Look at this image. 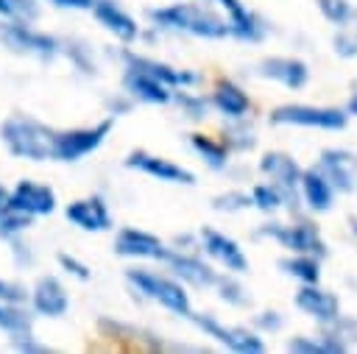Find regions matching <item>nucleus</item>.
I'll return each mask as SVG.
<instances>
[{
  "label": "nucleus",
  "mask_w": 357,
  "mask_h": 354,
  "mask_svg": "<svg viewBox=\"0 0 357 354\" xmlns=\"http://www.w3.org/2000/svg\"><path fill=\"white\" fill-rule=\"evenodd\" d=\"M151 22L162 31H176V33H190L201 39H223L229 36V20H223L218 11L198 0H176L159 8L148 11Z\"/></svg>",
  "instance_id": "1"
},
{
  "label": "nucleus",
  "mask_w": 357,
  "mask_h": 354,
  "mask_svg": "<svg viewBox=\"0 0 357 354\" xmlns=\"http://www.w3.org/2000/svg\"><path fill=\"white\" fill-rule=\"evenodd\" d=\"M53 137H56V128H50L47 123L25 111H14L0 123V145L14 159L47 162L53 151Z\"/></svg>",
  "instance_id": "2"
},
{
  "label": "nucleus",
  "mask_w": 357,
  "mask_h": 354,
  "mask_svg": "<svg viewBox=\"0 0 357 354\" xmlns=\"http://www.w3.org/2000/svg\"><path fill=\"white\" fill-rule=\"evenodd\" d=\"M0 47L36 61H53L61 50V39L22 20H0Z\"/></svg>",
  "instance_id": "3"
},
{
  "label": "nucleus",
  "mask_w": 357,
  "mask_h": 354,
  "mask_svg": "<svg viewBox=\"0 0 357 354\" xmlns=\"http://www.w3.org/2000/svg\"><path fill=\"white\" fill-rule=\"evenodd\" d=\"M126 282L142 295L156 301L159 307H165L173 315H190L192 304H190V293L184 290V282H178L176 276H162L153 273L148 268H126Z\"/></svg>",
  "instance_id": "4"
},
{
  "label": "nucleus",
  "mask_w": 357,
  "mask_h": 354,
  "mask_svg": "<svg viewBox=\"0 0 357 354\" xmlns=\"http://www.w3.org/2000/svg\"><path fill=\"white\" fill-rule=\"evenodd\" d=\"M114 128V117H103L92 125H75V128H64V131H56L53 137V151H50V162H64V164H73V162H81L86 159L89 153H95L106 137L112 134Z\"/></svg>",
  "instance_id": "5"
},
{
  "label": "nucleus",
  "mask_w": 357,
  "mask_h": 354,
  "mask_svg": "<svg viewBox=\"0 0 357 354\" xmlns=\"http://www.w3.org/2000/svg\"><path fill=\"white\" fill-rule=\"evenodd\" d=\"M273 125H304V128H326V131H340L349 123V114L340 109H326V106H307V103H284L271 111Z\"/></svg>",
  "instance_id": "6"
},
{
  "label": "nucleus",
  "mask_w": 357,
  "mask_h": 354,
  "mask_svg": "<svg viewBox=\"0 0 357 354\" xmlns=\"http://www.w3.org/2000/svg\"><path fill=\"white\" fill-rule=\"evenodd\" d=\"M257 237H271L276 243H282L284 248H290L293 254H310V256H318L324 259L329 254L324 237L318 234V229L307 220L296 223V226H282V223H268L262 229H257Z\"/></svg>",
  "instance_id": "7"
},
{
  "label": "nucleus",
  "mask_w": 357,
  "mask_h": 354,
  "mask_svg": "<svg viewBox=\"0 0 357 354\" xmlns=\"http://www.w3.org/2000/svg\"><path fill=\"white\" fill-rule=\"evenodd\" d=\"M187 318H190L204 334L215 337L218 343H223V346L231 348V351H240V354H259V351H265L262 337H259L257 332L245 329V326H223L215 315H209V312H192V309H190Z\"/></svg>",
  "instance_id": "8"
},
{
  "label": "nucleus",
  "mask_w": 357,
  "mask_h": 354,
  "mask_svg": "<svg viewBox=\"0 0 357 354\" xmlns=\"http://www.w3.org/2000/svg\"><path fill=\"white\" fill-rule=\"evenodd\" d=\"M28 307L36 318H64L70 309V293L56 273H42L28 287Z\"/></svg>",
  "instance_id": "9"
},
{
  "label": "nucleus",
  "mask_w": 357,
  "mask_h": 354,
  "mask_svg": "<svg viewBox=\"0 0 357 354\" xmlns=\"http://www.w3.org/2000/svg\"><path fill=\"white\" fill-rule=\"evenodd\" d=\"M120 59H123L126 67H134V70H139V72L156 78L159 84H165V86H170V89H187V86H192V84L201 81V75L192 72V70L170 67L167 61H159V59L145 56V53H137V50H131V47H123V50H120Z\"/></svg>",
  "instance_id": "10"
},
{
  "label": "nucleus",
  "mask_w": 357,
  "mask_h": 354,
  "mask_svg": "<svg viewBox=\"0 0 357 354\" xmlns=\"http://www.w3.org/2000/svg\"><path fill=\"white\" fill-rule=\"evenodd\" d=\"M8 201H11V209H20L31 217H45V215H53L56 206H59V198H56V190L45 181H36V178H20L11 190H8Z\"/></svg>",
  "instance_id": "11"
},
{
  "label": "nucleus",
  "mask_w": 357,
  "mask_h": 354,
  "mask_svg": "<svg viewBox=\"0 0 357 354\" xmlns=\"http://www.w3.org/2000/svg\"><path fill=\"white\" fill-rule=\"evenodd\" d=\"M123 164H126L128 170H139V173H145V176H151V178H156V181H167V184H195V173H192V170H187V167H181V164H176V162H170V159H165V156L148 153V151H142V148L131 151V153L123 159Z\"/></svg>",
  "instance_id": "12"
},
{
  "label": "nucleus",
  "mask_w": 357,
  "mask_h": 354,
  "mask_svg": "<svg viewBox=\"0 0 357 354\" xmlns=\"http://www.w3.org/2000/svg\"><path fill=\"white\" fill-rule=\"evenodd\" d=\"M114 254L126 256V259H156V262H162L165 254H167V245L145 229L123 226L114 237Z\"/></svg>",
  "instance_id": "13"
},
{
  "label": "nucleus",
  "mask_w": 357,
  "mask_h": 354,
  "mask_svg": "<svg viewBox=\"0 0 357 354\" xmlns=\"http://www.w3.org/2000/svg\"><path fill=\"white\" fill-rule=\"evenodd\" d=\"M259 170L265 176H271V184H276V190L282 192V203L293 206L296 203V187L301 178V167L293 156L279 153V151H268L259 159Z\"/></svg>",
  "instance_id": "14"
},
{
  "label": "nucleus",
  "mask_w": 357,
  "mask_h": 354,
  "mask_svg": "<svg viewBox=\"0 0 357 354\" xmlns=\"http://www.w3.org/2000/svg\"><path fill=\"white\" fill-rule=\"evenodd\" d=\"M64 217L67 223H73L81 231H109L112 229V212L106 206V201L100 195H86V198H75L64 206Z\"/></svg>",
  "instance_id": "15"
},
{
  "label": "nucleus",
  "mask_w": 357,
  "mask_h": 354,
  "mask_svg": "<svg viewBox=\"0 0 357 354\" xmlns=\"http://www.w3.org/2000/svg\"><path fill=\"white\" fill-rule=\"evenodd\" d=\"M318 170L326 176L332 190L354 192L357 190V156L343 148H324L318 159Z\"/></svg>",
  "instance_id": "16"
},
{
  "label": "nucleus",
  "mask_w": 357,
  "mask_h": 354,
  "mask_svg": "<svg viewBox=\"0 0 357 354\" xmlns=\"http://www.w3.org/2000/svg\"><path fill=\"white\" fill-rule=\"evenodd\" d=\"M162 262H165V265L170 268V273H173L178 282H184V284H192V287H215L218 273H215V268H212L209 262H204L198 254H187V251H181V248H167V254H165Z\"/></svg>",
  "instance_id": "17"
},
{
  "label": "nucleus",
  "mask_w": 357,
  "mask_h": 354,
  "mask_svg": "<svg viewBox=\"0 0 357 354\" xmlns=\"http://www.w3.org/2000/svg\"><path fill=\"white\" fill-rule=\"evenodd\" d=\"M198 243H201V248H204L215 262H220L226 270H231V273H245V270H248V259H245L243 248L237 245V240L226 237L223 231L204 226V229L198 231Z\"/></svg>",
  "instance_id": "18"
},
{
  "label": "nucleus",
  "mask_w": 357,
  "mask_h": 354,
  "mask_svg": "<svg viewBox=\"0 0 357 354\" xmlns=\"http://www.w3.org/2000/svg\"><path fill=\"white\" fill-rule=\"evenodd\" d=\"M89 11H92V17L98 20V25H103V28H106L114 39H120L123 45L137 42L139 25H137V20H134L117 0H95Z\"/></svg>",
  "instance_id": "19"
},
{
  "label": "nucleus",
  "mask_w": 357,
  "mask_h": 354,
  "mask_svg": "<svg viewBox=\"0 0 357 354\" xmlns=\"http://www.w3.org/2000/svg\"><path fill=\"white\" fill-rule=\"evenodd\" d=\"M123 92L131 95L134 100L151 103V106H165L173 98V89L170 86L159 84L156 78H151V75H145V72H139L134 67H126L123 70Z\"/></svg>",
  "instance_id": "20"
},
{
  "label": "nucleus",
  "mask_w": 357,
  "mask_h": 354,
  "mask_svg": "<svg viewBox=\"0 0 357 354\" xmlns=\"http://www.w3.org/2000/svg\"><path fill=\"white\" fill-rule=\"evenodd\" d=\"M257 72L262 78H271V81H279L284 84L287 89H301L310 78V70L301 59H293V56H271V59H262Z\"/></svg>",
  "instance_id": "21"
},
{
  "label": "nucleus",
  "mask_w": 357,
  "mask_h": 354,
  "mask_svg": "<svg viewBox=\"0 0 357 354\" xmlns=\"http://www.w3.org/2000/svg\"><path fill=\"white\" fill-rule=\"evenodd\" d=\"M296 307L304 315L315 318L318 323H326V321H332L340 312L337 295L329 293V290H321L318 284H301V290L296 293Z\"/></svg>",
  "instance_id": "22"
},
{
  "label": "nucleus",
  "mask_w": 357,
  "mask_h": 354,
  "mask_svg": "<svg viewBox=\"0 0 357 354\" xmlns=\"http://www.w3.org/2000/svg\"><path fill=\"white\" fill-rule=\"evenodd\" d=\"M226 8L229 20V36H237L243 42H259L265 36V25L257 14H251L240 0H218Z\"/></svg>",
  "instance_id": "23"
},
{
  "label": "nucleus",
  "mask_w": 357,
  "mask_h": 354,
  "mask_svg": "<svg viewBox=\"0 0 357 354\" xmlns=\"http://www.w3.org/2000/svg\"><path fill=\"white\" fill-rule=\"evenodd\" d=\"M318 340L324 343L326 354H340V351H349L354 343H357V321L349 318V315H335L332 321L321 323V334Z\"/></svg>",
  "instance_id": "24"
},
{
  "label": "nucleus",
  "mask_w": 357,
  "mask_h": 354,
  "mask_svg": "<svg viewBox=\"0 0 357 354\" xmlns=\"http://www.w3.org/2000/svg\"><path fill=\"white\" fill-rule=\"evenodd\" d=\"M298 187H301V198H304V203H307L312 212H329V209H332L335 190H332V184L326 181V176H324L318 167L301 170Z\"/></svg>",
  "instance_id": "25"
},
{
  "label": "nucleus",
  "mask_w": 357,
  "mask_h": 354,
  "mask_svg": "<svg viewBox=\"0 0 357 354\" xmlns=\"http://www.w3.org/2000/svg\"><path fill=\"white\" fill-rule=\"evenodd\" d=\"M209 106H215L220 114L237 120V117H245V114H248L251 100H248V95H245L234 81L223 78V81L215 84V92H212V98H209Z\"/></svg>",
  "instance_id": "26"
},
{
  "label": "nucleus",
  "mask_w": 357,
  "mask_h": 354,
  "mask_svg": "<svg viewBox=\"0 0 357 354\" xmlns=\"http://www.w3.org/2000/svg\"><path fill=\"white\" fill-rule=\"evenodd\" d=\"M36 315L31 312L28 301H0V332L3 334H17L33 329Z\"/></svg>",
  "instance_id": "27"
},
{
  "label": "nucleus",
  "mask_w": 357,
  "mask_h": 354,
  "mask_svg": "<svg viewBox=\"0 0 357 354\" xmlns=\"http://www.w3.org/2000/svg\"><path fill=\"white\" fill-rule=\"evenodd\" d=\"M59 56H67L70 64L75 70H81L84 75H98V61H95V53L89 47V42L78 39V36H70V39H61V50Z\"/></svg>",
  "instance_id": "28"
},
{
  "label": "nucleus",
  "mask_w": 357,
  "mask_h": 354,
  "mask_svg": "<svg viewBox=\"0 0 357 354\" xmlns=\"http://www.w3.org/2000/svg\"><path fill=\"white\" fill-rule=\"evenodd\" d=\"M190 145H192V151L204 159L206 167H212V170H223V167H226V162H229V148H226L220 139L206 137V134H190Z\"/></svg>",
  "instance_id": "29"
},
{
  "label": "nucleus",
  "mask_w": 357,
  "mask_h": 354,
  "mask_svg": "<svg viewBox=\"0 0 357 354\" xmlns=\"http://www.w3.org/2000/svg\"><path fill=\"white\" fill-rule=\"evenodd\" d=\"M279 268L298 279L301 284H318L321 279V265H318V256H310V254H293V256H284L279 259Z\"/></svg>",
  "instance_id": "30"
},
{
  "label": "nucleus",
  "mask_w": 357,
  "mask_h": 354,
  "mask_svg": "<svg viewBox=\"0 0 357 354\" xmlns=\"http://www.w3.org/2000/svg\"><path fill=\"white\" fill-rule=\"evenodd\" d=\"M42 17V0H0V20L36 22Z\"/></svg>",
  "instance_id": "31"
},
{
  "label": "nucleus",
  "mask_w": 357,
  "mask_h": 354,
  "mask_svg": "<svg viewBox=\"0 0 357 354\" xmlns=\"http://www.w3.org/2000/svg\"><path fill=\"white\" fill-rule=\"evenodd\" d=\"M181 114L187 120H204L209 114V100L204 95H195V92H187V89H173V98H170Z\"/></svg>",
  "instance_id": "32"
},
{
  "label": "nucleus",
  "mask_w": 357,
  "mask_h": 354,
  "mask_svg": "<svg viewBox=\"0 0 357 354\" xmlns=\"http://www.w3.org/2000/svg\"><path fill=\"white\" fill-rule=\"evenodd\" d=\"M223 145L229 148V151H237V153H245V151H251L254 145H257V137H254V131L243 123V117H237V123L234 125H229L226 131H223Z\"/></svg>",
  "instance_id": "33"
},
{
  "label": "nucleus",
  "mask_w": 357,
  "mask_h": 354,
  "mask_svg": "<svg viewBox=\"0 0 357 354\" xmlns=\"http://www.w3.org/2000/svg\"><path fill=\"white\" fill-rule=\"evenodd\" d=\"M215 287H218V295L226 304H231V307H248L251 304V295L245 293V287L234 276H218L215 279Z\"/></svg>",
  "instance_id": "34"
},
{
  "label": "nucleus",
  "mask_w": 357,
  "mask_h": 354,
  "mask_svg": "<svg viewBox=\"0 0 357 354\" xmlns=\"http://www.w3.org/2000/svg\"><path fill=\"white\" fill-rule=\"evenodd\" d=\"M33 226V217L20 212V209H8L3 217H0V240H11V237H20L25 234L28 229Z\"/></svg>",
  "instance_id": "35"
},
{
  "label": "nucleus",
  "mask_w": 357,
  "mask_h": 354,
  "mask_svg": "<svg viewBox=\"0 0 357 354\" xmlns=\"http://www.w3.org/2000/svg\"><path fill=\"white\" fill-rule=\"evenodd\" d=\"M248 195H251V206H257L262 212H273L282 206V192L276 190V184H257Z\"/></svg>",
  "instance_id": "36"
},
{
  "label": "nucleus",
  "mask_w": 357,
  "mask_h": 354,
  "mask_svg": "<svg viewBox=\"0 0 357 354\" xmlns=\"http://www.w3.org/2000/svg\"><path fill=\"white\" fill-rule=\"evenodd\" d=\"M248 206H251V195L243 190H229V192H220L212 198V209H218V212H240Z\"/></svg>",
  "instance_id": "37"
},
{
  "label": "nucleus",
  "mask_w": 357,
  "mask_h": 354,
  "mask_svg": "<svg viewBox=\"0 0 357 354\" xmlns=\"http://www.w3.org/2000/svg\"><path fill=\"white\" fill-rule=\"evenodd\" d=\"M8 346H11L14 351H20V354H45V351H50V346L42 343V340L33 334V329L8 334Z\"/></svg>",
  "instance_id": "38"
},
{
  "label": "nucleus",
  "mask_w": 357,
  "mask_h": 354,
  "mask_svg": "<svg viewBox=\"0 0 357 354\" xmlns=\"http://www.w3.org/2000/svg\"><path fill=\"white\" fill-rule=\"evenodd\" d=\"M315 3H318L321 14H324L329 22H335V25H346V22L354 17V8H351L349 0H315Z\"/></svg>",
  "instance_id": "39"
},
{
  "label": "nucleus",
  "mask_w": 357,
  "mask_h": 354,
  "mask_svg": "<svg viewBox=\"0 0 357 354\" xmlns=\"http://www.w3.org/2000/svg\"><path fill=\"white\" fill-rule=\"evenodd\" d=\"M56 262H59V268H61L67 276H73V279H78V282H89V279H92L89 265H86L84 259H78L75 254H70V251H59V254H56Z\"/></svg>",
  "instance_id": "40"
},
{
  "label": "nucleus",
  "mask_w": 357,
  "mask_h": 354,
  "mask_svg": "<svg viewBox=\"0 0 357 354\" xmlns=\"http://www.w3.org/2000/svg\"><path fill=\"white\" fill-rule=\"evenodd\" d=\"M6 243H8L11 259H14V265H17L20 270H28V268H33V262H36V254H33L31 243H25V234H20V237H11V240H6Z\"/></svg>",
  "instance_id": "41"
},
{
  "label": "nucleus",
  "mask_w": 357,
  "mask_h": 354,
  "mask_svg": "<svg viewBox=\"0 0 357 354\" xmlns=\"http://www.w3.org/2000/svg\"><path fill=\"white\" fill-rule=\"evenodd\" d=\"M335 53L343 59H357V20L335 36Z\"/></svg>",
  "instance_id": "42"
},
{
  "label": "nucleus",
  "mask_w": 357,
  "mask_h": 354,
  "mask_svg": "<svg viewBox=\"0 0 357 354\" xmlns=\"http://www.w3.org/2000/svg\"><path fill=\"white\" fill-rule=\"evenodd\" d=\"M287 351H296V354H315V351H326V348H324V343H321L318 337H304V334H298V337H290V340H287Z\"/></svg>",
  "instance_id": "43"
},
{
  "label": "nucleus",
  "mask_w": 357,
  "mask_h": 354,
  "mask_svg": "<svg viewBox=\"0 0 357 354\" xmlns=\"http://www.w3.org/2000/svg\"><path fill=\"white\" fill-rule=\"evenodd\" d=\"M0 301H28V287L0 276Z\"/></svg>",
  "instance_id": "44"
},
{
  "label": "nucleus",
  "mask_w": 357,
  "mask_h": 354,
  "mask_svg": "<svg viewBox=\"0 0 357 354\" xmlns=\"http://www.w3.org/2000/svg\"><path fill=\"white\" fill-rule=\"evenodd\" d=\"M254 326H259L262 332H279V329L284 326V318H282L276 309L259 312V315H254Z\"/></svg>",
  "instance_id": "45"
},
{
  "label": "nucleus",
  "mask_w": 357,
  "mask_h": 354,
  "mask_svg": "<svg viewBox=\"0 0 357 354\" xmlns=\"http://www.w3.org/2000/svg\"><path fill=\"white\" fill-rule=\"evenodd\" d=\"M131 106H134V98L131 95H117V98H109L106 100V111L112 114V117H120V114H128L131 111Z\"/></svg>",
  "instance_id": "46"
},
{
  "label": "nucleus",
  "mask_w": 357,
  "mask_h": 354,
  "mask_svg": "<svg viewBox=\"0 0 357 354\" xmlns=\"http://www.w3.org/2000/svg\"><path fill=\"white\" fill-rule=\"evenodd\" d=\"M42 3H50L56 8H73V11H89L95 0H42Z\"/></svg>",
  "instance_id": "47"
},
{
  "label": "nucleus",
  "mask_w": 357,
  "mask_h": 354,
  "mask_svg": "<svg viewBox=\"0 0 357 354\" xmlns=\"http://www.w3.org/2000/svg\"><path fill=\"white\" fill-rule=\"evenodd\" d=\"M8 209H11V201H8V187H3V184H0V217H3Z\"/></svg>",
  "instance_id": "48"
},
{
  "label": "nucleus",
  "mask_w": 357,
  "mask_h": 354,
  "mask_svg": "<svg viewBox=\"0 0 357 354\" xmlns=\"http://www.w3.org/2000/svg\"><path fill=\"white\" fill-rule=\"evenodd\" d=\"M349 114H357V92H354L351 100H349Z\"/></svg>",
  "instance_id": "49"
}]
</instances>
